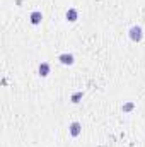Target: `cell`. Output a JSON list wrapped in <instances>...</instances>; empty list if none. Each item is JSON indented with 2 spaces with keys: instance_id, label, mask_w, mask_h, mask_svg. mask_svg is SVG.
<instances>
[{
  "instance_id": "7",
  "label": "cell",
  "mask_w": 145,
  "mask_h": 147,
  "mask_svg": "<svg viewBox=\"0 0 145 147\" xmlns=\"http://www.w3.org/2000/svg\"><path fill=\"white\" fill-rule=\"evenodd\" d=\"M82 98V92H75L72 96V103H79V99Z\"/></svg>"
},
{
  "instance_id": "8",
  "label": "cell",
  "mask_w": 145,
  "mask_h": 147,
  "mask_svg": "<svg viewBox=\"0 0 145 147\" xmlns=\"http://www.w3.org/2000/svg\"><path fill=\"white\" fill-rule=\"evenodd\" d=\"M130 110H133V103H126L123 106V111H130Z\"/></svg>"
},
{
  "instance_id": "5",
  "label": "cell",
  "mask_w": 145,
  "mask_h": 147,
  "mask_svg": "<svg viewBox=\"0 0 145 147\" xmlns=\"http://www.w3.org/2000/svg\"><path fill=\"white\" fill-rule=\"evenodd\" d=\"M48 74H50V65H48L46 62H43V63L39 65V75H41V77H46Z\"/></svg>"
},
{
  "instance_id": "4",
  "label": "cell",
  "mask_w": 145,
  "mask_h": 147,
  "mask_svg": "<svg viewBox=\"0 0 145 147\" xmlns=\"http://www.w3.org/2000/svg\"><path fill=\"white\" fill-rule=\"evenodd\" d=\"M41 21H43V14H41V12H38V10H36V12H33V14H31V22H33L34 26L39 24Z\"/></svg>"
},
{
  "instance_id": "1",
  "label": "cell",
  "mask_w": 145,
  "mask_h": 147,
  "mask_svg": "<svg viewBox=\"0 0 145 147\" xmlns=\"http://www.w3.org/2000/svg\"><path fill=\"white\" fill-rule=\"evenodd\" d=\"M142 38H144V31H142L140 26H133V28L130 29V39H132V41H140Z\"/></svg>"
},
{
  "instance_id": "6",
  "label": "cell",
  "mask_w": 145,
  "mask_h": 147,
  "mask_svg": "<svg viewBox=\"0 0 145 147\" xmlns=\"http://www.w3.org/2000/svg\"><path fill=\"white\" fill-rule=\"evenodd\" d=\"M67 21H70V22L77 21V10L75 9H68L67 10Z\"/></svg>"
},
{
  "instance_id": "2",
  "label": "cell",
  "mask_w": 145,
  "mask_h": 147,
  "mask_svg": "<svg viewBox=\"0 0 145 147\" xmlns=\"http://www.w3.org/2000/svg\"><path fill=\"white\" fill-rule=\"evenodd\" d=\"M68 130H70V135H72V137H79L80 132H82V125H80L79 121H73V123H70Z\"/></svg>"
},
{
  "instance_id": "3",
  "label": "cell",
  "mask_w": 145,
  "mask_h": 147,
  "mask_svg": "<svg viewBox=\"0 0 145 147\" xmlns=\"http://www.w3.org/2000/svg\"><path fill=\"white\" fill-rule=\"evenodd\" d=\"M63 65H72L73 63V55L70 53H63V55H60V58H58Z\"/></svg>"
}]
</instances>
